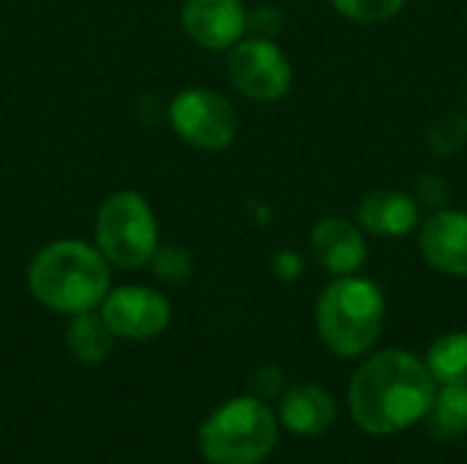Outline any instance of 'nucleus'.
<instances>
[{
	"label": "nucleus",
	"instance_id": "17",
	"mask_svg": "<svg viewBox=\"0 0 467 464\" xmlns=\"http://www.w3.org/2000/svg\"><path fill=\"white\" fill-rule=\"evenodd\" d=\"M427 150L438 159H451L467 145V115L465 112H449L438 118L427 134H424Z\"/></svg>",
	"mask_w": 467,
	"mask_h": 464
},
{
	"label": "nucleus",
	"instance_id": "10",
	"mask_svg": "<svg viewBox=\"0 0 467 464\" xmlns=\"http://www.w3.org/2000/svg\"><path fill=\"white\" fill-rule=\"evenodd\" d=\"M419 254L421 260L454 279H467V211L441 208L419 224Z\"/></svg>",
	"mask_w": 467,
	"mask_h": 464
},
{
	"label": "nucleus",
	"instance_id": "18",
	"mask_svg": "<svg viewBox=\"0 0 467 464\" xmlns=\"http://www.w3.org/2000/svg\"><path fill=\"white\" fill-rule=\"evenodd\" d=\"M334 11L358 25H380L400 16L408 0H331Z\"/></svg>",
	"mask_w": 467,
	"mask_h": 464
},
{
	"label": "nucleus",
	"instance_id": "24",
	"mask_svg": "<svg viewBox=\"0 0 467 464\" xmlns=\"http://www.w3.org/2000/svg\"><path fill=\"white\" fill-rule=\"evenodd\" d=\"M465 101H467V93H465Z\"/></svg>",
	"mask_w": 467,
	"mask_h": 464
},
{
	"label": "nucleus",
	"instance_id": "6",
	"mask_svg": "<svg viewBox=\"0 0 467 464\" xmlns=\"http://www.w3.org/2000/svg\"><path fill=\"white\" fill-rule=\"evenodd\" d=\"M172 131L197 150H224L241 131V115L235 104L213 88H186L167 109Z\"/></svg>",
	"mask_w": 467,
	"mask_h": 464
},
{
	"label": "nucleus",
	"instance_id": "5",
	"mask_svg": "<svg viewBox=\"0 0 467 464\" xmlns=\"http://www.w3.org/2000/svg\"><path fill=\"white\" fill-rule=\"evenodd\" d=\"M93 243L115 268L140 271L150 265L159 249V222L150 202L134 189L112 191L99 205Z\"/></svg>",
	"mask_w": 467,
	"mask_h": 464
},
{
	"label": "nucleus",
	"instance_id": "21",
	"mask_svg": "<svg viewBox=\"0 0 467 464\" xmlns=\"http://www.w3.org/2000/svg\"><path fill=\"white\" fill-rule=\"evenodd\" d=\"M285 25V14L274 5H257L246 16V33L260 38H274Z\"/></svg>",
	"mask_w": 467,
	"mask_h": 464
},
{
	"label": "nucleus",
	"instance_id": "2",
	"mask_svg": "<svg viewBox=\"0 0 467 464\" xmlns=\"http://www.w3.org/2000/svg\"><path fill=\"white\" fill-rule=\"evenodd\" d=\"M112 287V265L96 243L57 238L41 246L27 263V290L33 301L55 314H82L99 309Z\"/></svg>",
	"mask_w": 467,
	"mask_h": 464
},
{
	"label": "nucleus",
	"instance_id": "20",
	"mask_svg": "<svg viewBox=\"0 0 467 464\" xmlns=\"http://www.w3.org/2000/svg\"><path fill=\"white\" fill-rule=\"evenodd\" d=\"M413 197L419 200L421 208H430V211L449 208V202H451V183H449L446 175H441V172H424V175H419V180H416Z\"/></svg>",
	"mask_w": 467,
	"mask_h": 464
},
{
	"label": "nucleus",
	"instance_id": "3",
	"mask_svg": "<svg viewBox=\"0 0 467 464\" xmlns=\"http://www.w3.org/2000/svg\"><path fill=\"white\" fill-rule=\"evenodd\" d=\"M386 325V295L378 282L350 273L334 276L315 301V328L337 358H364Z\"/></svg>",
	"mask_w": 467,
	"mask_h": 464
},
{
	"label": "nucleus",
	"instance_id": "4",
	"mask_svg": "<svg viewBox=\"0 0 467 464\" xmlns=\"http://www.w3.org/2000/svg\"><path fill=\"white\" fill-rule=\"evenodd\" d=\"M279 418L254 394L222 402L197 429V449L208 464H263L279 443Z\"/></svg>",
	"mask_w": 467,
	"mask_h": 464
},
{
	"label": "nucleus",
	"instance_id": "16",
	"mask_svg": "<svg viewBox=\"0 0 467 464\" xmlns=\"http://www.w3.org/2000/svg\"><path fill=\"white\" fill-rule=\"evenodd\" d=\"M432 438L460 440L467 435V386H438L427 413Z\"/></svg>",
	"mask_w": 467,
	"mask_h": 464
},
{
	"label": "nucleus",
	"instance_id": "23",
	"mask_svg": "<svg viewBox=\"0 0 467 464\" xmlns=\"http://www.w3.org/2000/svg\"><path fill=\"white\" fill-rule=\"evenodd\" d=\"M271 273L279 282H296L304 276V257L296 249H279L271 257Z\"/></svg>",
	"mask_w": 467,
	"mask_h": 464
},
{
	"label": "nucleus",
	"instance_id": "9",
	"mask_svg": "<svg viewBox=\"0 0 467 464\" xmlns=\"http://www.w3.org/2000/svg\"><path fill=\"white\" fill-rule=\"evenodd\" d=\"M244 0H183L181 25L192 44L205 52H227L246 36Z\"/></svg>",
	"mask_w": 467,
	"mask_h": 464
},
{
	"label": "nucleus",
	"instance_id": "8",
	"mask_svg": "<svg viewBox=\"0 0 467 464\" xmlns=\"http://www.w3.org/2000/svg\"><path fill=\"white\" fill-rule=\"evenodd\" d=\"M99 312L112 336L126 342H150L172 323V306L167 295L145 284L109 287Z\"/></svg>",
	"mask_w": 467,
	"mask_h": 464
},
{
	"label": "nucleus",
	"instance_id": "12",
	"mask_svg": "<svg viewBox=\"0 0 467 464\" xmlns=\"http://www.w3.org/2000/svg\"><path fill=\"white\" fill-rule=\"evenodd\" d=\"M353 222L372 238H405L419 230L421 205L410 191L375 189L358 200Z\"/></svg>",
	"mask_w": 467,
	"mask_h": 464
},
{
	"label": "nucleus",
	"instance_id": "19",
	"mask_svg": "<svg viewBox=\"0 0 467 464\" xmlns=\"http://www.w3.org/2000/svg\"><path fill=\"white\" fill-rule=\"evenodd\" d=\"M150 268H153L159 282L183 284L192 276V257L181 246H159L153 260H150Z\"/></svg>",
	"mask_w": 467,
	"mask_h": 464
},
{
	"label": "nucleus",
	"instance_id": "7",
	"mask_svg": "<svg viewBox=\"0 0 467 464\" xmlns=\"http://www.w3.org/2000/svg\"><path fill=\"white\" fill-rule=\"evenodd\" d=\"M227 79L244 98L274 104L293 88V63L274 38L244 36L227 49Z\"/></svg>",
	"mask_w": 467,
	"mask_h": 464
},
{
	"label": "nucleus",
	"instance_id": "22",
	"mask_svg": "<svg viewBox=\"0 0 467 464\" xmlns=\"http://www.w3.org/2000/svg\"><path fill=\"white\" fill-rule=\"evenodd\" d=\"M252 388H254V397H260V399L282 397V391L287 388V375L276 364H263L252 375Z\"/></svg>",
	"mask_w": 467,
	"mask_h": 464
},
{
	"label": "nucleus",
	"instance_id": "13",
	"mask_svg": "<svg viewBox=\"0 0 467 464\" xmlns=\"http://www.w3.org/2000/svg\"><path fill=\"white\" fill-rule=\"evenodd\" d=\"M276 418L279 427L296 438H320L334 429L339 405L328 388L317 383H298L282 391Z\"/></svg>",
	"mask_w": 467,
	"mask_h": 464
},
{
	"label": "nucleus",
	"instance_id": "1",
	"mask_svg": "<svg viewBox=\"0 0 467 464\" xmlns=\"http://www.w3.org/2000/svg\"><path fill=\"white\" fill-rule=\"evenodd\" d=\"M438 383L424 358L410 350L383 347L367 353L348 386L353 424L372 438H391L421 424L432 407Z\"/></svg>",
	"mask_w": 467,
	"mask_h": 464
},
{
	"label": "nucleus",
	"instance_id": "14",
	"mask_svg": "<svg viewBox=\"0 0 467 464\" xmlns=\"http://www.w3.org/2000/svg\"><path fill=\"white\" fill-rule=\"evenodd\" d=\"M66 347L74 361H79L85 366H96L112 353L115 336H112L109 325L104 323L101 312L90 309V312L71 317V323L66 328Z\"/></svg>",
	"mask_w": 467,
	"mask_h": 464
},
{
	"label": "nucleus",
	"instance_id": "11",
	"mask_svg": "<svg viewBox=\"0 0 467 464\" xmlns=\"http://www.w3.org/2000/svg\"><path fill=\"white\" fill-rule=\"evenodd\" d=\"M309 252L331 276H350L367 265V232L348 216H326L309 232Z\"/></svg>",
	"mask_w": 467,
	"mask_h": 464
},
{
	"label": "nucleus",
	"instance_id": "15",
	"mask_svg": "<svg viewBox=\"0 0 467 464\" xmlns=\"http://www.w3.org/2000/svg\"><path fill=\"white\" fill-rule=\"evenodd\" d=\"M438 386H467V331L441 334L424 358Z\"/></svg>",
	"mask_w": 467,
	"mask_h": 464
}]
</instances>
